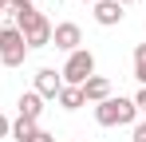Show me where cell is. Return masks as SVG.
Returning a JSON list of instances; mask_svg holds the SVG:
<instances>
[{
	"label": "cell",
	"mask_w": 146,
	"mask_h": 142,
	"mask_svg": "<svg viewBox=\"0 0 146 142\" xmlns=\"http://www.w3.org/2000/svg\"><path fill=\"white\" fill-rule=\"evenodd\" d=\"M134 115H138L134 99H122V95H119V99L111 95V99H103V103L95 107V122H99V126H130Z\"/></svg>",
	"instance_id": "cell-1"
},
{
	"label": "cell",
	"mask_w": 146,
	"mask_h": 142,
	"mask_svg": "<svg viewBox=\"0 0 146 142\" xmlns=\"http://www.w3.org/2000/svg\"><path fill=\"white\" fill-rule=\"evenodd\" d=\"M16 32L24 36L28 51H32V47H48V44H51V24H48V16H44V12H36V8L24 12V16L16 20Z\"/></svg>",
	"instance_id": "cell-2"
},
{
	"label": "cell",
	"mask_w": 146,
	"mask_h": 142,
	"mask_svg": "<svg viewBox=\"0 0 146 142\" xmlns=\"http://www.w3.org/2000/svg\"><path fill=\"white\" fill-rule=\"evenodd\" d=\"M59 75H63V87H83V83H87V79L95 75V55H91L87 47H79V51H71Z\"/></svg>",
	"instance_id": "cell-3"
},
{
	"label": "cell",
	"mask_w": 146,
	"mask_h": 142,
	"mask_svg": "<svg viewBox=\"0 0 146 142\" xmlns=\"http://www.w3.org/2000/svg\"><path fill=\"white\" fill-rule=\"evenodd\" d=\"M28 55V44L16 28H0V63L4 67H20Z\"/></svg>",
	"instance_id": "cell-4"
},
{
	"label": "cell",
	"mask_w": 146,
	"mask_h": 142,
	"mask_svg": "<svg viewBox=\"0 0 146 142\" xmlns=\"http://www.w3.org/2000/svg\"><path fill=\"white\" fill-rule=\"evenodd\" d=\"M59 91H63V75L51 67H40L36 71V95L40 99H59Z\"/></svg>",
	"instance_id": "cell-5"
},
{
	"label": "cell",
	"mask_w": 146,
	"mask_h": 142,
	"mask_svg": "<svg viewBox=\"0 0 146 142\" xmlns=\"http://www.w3.org/2000/svg\"><path fill=\"white\" fill-rule=\"evenodd\" d=\"M51 44L63 47V51H79V44H83L79 24H55V28H51Z\"/></svg>",
	"instance_id": "cell-6"
},
{
	"label": "cell",
	"mask_w": 146,
	"mask_h": 142,
	"mask_svg": "<svg viewBox=\"0 0 146 142\" xmlns=\"http://www.w3.org/2000/svg\"><path fill=\"white\" fill-rule=\"evenodd\" d=\"M79 91H83V103H103V99H111V83L103 75H91Z\"/></svg>",
	"instance_id": "cell-7"
},
{
	"label": "cell",
	"mask_w": 146,
	"mask_h": 142,
	"mask_svg": "<svg viewBox=\"0 0 146 142\" xmlns=\"http://www.w3.org/2000/svg\"><path fill=\"white\" fill-rule=\"evenodd\" d=\"M95 20L103 24V28L119 24L122 20V4H119V0H99V4H95Z\"/></svg>",
	"instance_id": "cell-8"
},
{
	"label": "cell",
	"mask_w": 146,
	"mask_h": 142,
	"mask_svg": "<svg viewBox=\"0 0 146 142\" xmlns=\"http://www.w3.org/2000/svg\"><path fill=\"white\" fill-rule=\"evenodd\" d=\"M40 111H44V99H40L36 91L20 95V118H28V122H36V118H40Z\"/></svg>",
	"instance_id": "cell-9"
},
{
	"label": "cell",
	"mask_w": 146,
	"mask_h": 142,
	"mask_svg": "<svg viewBox=\"0 0 146 142\" xmlns=\"http://www.w3.org/2000/svg\"><path fill=\"white\" fill-rule=\"evenodd\" d=\"M59 107H63V111H79V107H83V91H79V87H63V91H59Z\"/></svg>",
	"instance_id": "cell-10"
},
{
	"label": "cell",
	"mask_w": 146,
	"mask_h": 142,
	"mask_svg": "<svg viewBox=\"0 0 146 142\" xmlns=\"http://www.w3.org/2000/svg\"><path fill=\"white\" fill-rule=\"evenodd\" d=\"M32 134H36V122H28V118H16L12 122V138L16 142H28Z\"/></svg>",
	"instance_id": "cell-11"
},
{
	"label": "cell",
	"mask_w": 146,
	"mask_h": 142,
	"mask_svg": "<svg viewBox=\"0 0 146 142\" xmlns=\"http://www.w3.org/2000/svg\"><path fill=\"white\" fill-rule=\"evenodd\" d=\"M134 79L146 87V44H138V47H134Z\"/></svg>",
	"instance_id": "cell-12"
},
{
	"label": "cell",
	"mask_w": 146,
	"mask_h": 142,
	"mask_svg": "<svg viewBox=\"0 0 146 142\" xmlns=\"http://www.w3.org/2000/svg\"><path fill=\"white\" fill-rule=\"evenodd\" d=\"M32 8H36V4H32V0H4V12H12V16H16V20H20V16H24V12H32Z\"/></svg>",
	"instance_id": "cell-13"
},
{
	"label": "cell",
	"mask_w": 146,
	"mask_h": 142,
	"mask_svg": "<svg viewBox=\"0 0 146 142\" xmlns=\"http://www.w3.org/2000/svg\"><path fill=\"white\" fill-rule=\"evenodd\" d=\"M28 142H55V138H51L48 130H36V134H32V138H28Z\"/></svg>",
	"instance_id": "cell-14"
},
{
	"label": "cell",
	"mask_w": 146,
	"mask_h": 142,
	"mask_svg": "<svg viewBox=\"0 0 146 142\" xmlns=\"http://www.w3.org/2000/svg\"><path fill=\"white\" fill-rule=\"evenodd\" d=\"M134 107H138V111H142V115H146V87H142V91H138V95H134Z\"/></svg>",
	"instance_id": "cell-15"
},
{
	"label": "cell",
	"mask_w": 146,
	"mask_h": 142,
	"mask_svg": "<svg viewBox=\"0 0 146 142\" xmlns=\"http://www.w3.org/2000/svg\"><path fill=\"white\" fill-rule=\"evenodd\" d=\"M8 134H12V122H8V118L0 115V138H8Z\"/></svg>",
	"instance_id": "cell-16"
},
{
	"label": "cell",
	"mask_w": 146,
	"mask_h": 142,
	"mask_svg": "<svg viewBox=\"0 0 146 142\" xmlns=\"http://www.w3.org/2000/svg\"><path fill=\"white\" fill-rule=\"evenodd\" d=\"M134 142H146V122H138V126H134Z\"/></svg>",
	"instance_id": "cell-17"
},
{
	"label": "cell",
	"mask_w": 146,
	"mask_h": 142,
	"mask_svg": "<svg viewBox=\"0 0 146 142\" xmlns=\"http://www.w3.org/2000/svg\"><path fill=\"white\" fill-rule=\"evenodd\" d=\"M119 4H134V0H119Z\"/></svg>",
	"instance_id": "cell-18"
},
{
	"label": "cell",
	"mask_w": 146,
	"mask_h": 142,
	"mask_svg": "<svg viewBox=\"0 0 146 142\" xmlns=\"http://www.w3.org/2000/svg\"><path fill=\"white\" fill-rule=\"evenodd\" d=\"M83 4H99V0H83Z\"/></svg>",
	"instance_id": "cell-19"
},
{
	"label": "cell",
	"mask_w": 146,
	"mask_h": 142,
	"mask_svg": "<svg viewBox=\"0 0 146 142\" xmlns=\"http://www.w3.org/2000/svg\"><path fill=\"white\" fill-rule=\"evenodd\" d=\"M0 12H4V0H0Z\"/></svg>",
	"instance_id": "cell-20"
},
{
	"label": "cell",
	"mask_w": 146,
	"mask_h": 142,
	"mask_svg": "<svg viewBox=\"0 0 146 142\" xmlns=\"http://www.w3.org/2000/svg\"><path fill=\"white\" fill-rule=\"evenodd\" d=\"M0 16H4V12H0Z\"/></svg>",
	"instance_id": "cell-21"
}]
</instances>
